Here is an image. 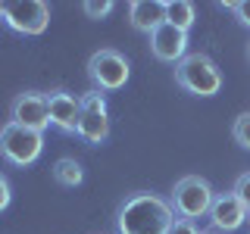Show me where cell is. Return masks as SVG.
<instances>
[{
  "label": "cell",
  "instance_id": "9",
  "mask_svg": "<svg viewBox=\"0 0 250 234\" xmlns=\"http://www.w3.org/2000/svg\"><path fill=\"white\" fill-rule=\"evenodd\" d=\"M150 53L160 62H175L178 66V62L188 57V31L163 22V25L150 35Z\"/></svg>",
  "mask_w": 250,
  "mask_h": 234
},
{
  "label": "cell",
  "instance_id": "1",
  "mask_svg": "<svg viewBox=\"0 0 250 234\" xmlns=\"http://www.w3.org/2000/svg\"><path fill=\"white\" fill-rule=\"evenodd\" d=\"M175 213L156 194H131L116 213L119 234H169Z\"/></svg>",
  "mask_w": 250,
  "mask_h": 234
},
{
  "label": "cell",
  "instance_id": "17",
  "mask_svg": "<svg viewBox=\"0 0 250 234\" xmlns=\"http://www.w3.org/2000/svg\"><path fill=\"white\" fill-rule=\"evenodd\" d=\"M234 197H238L241 203H244V209L250 213V172H244V175H238V181H234Z\"/></svg>",
  "mask_w": 250,
  "mask_h": 234
},
{
  "label": "cell",
  "instance_id": "21",
  "mask_svg": "<svg viewBox=\"0 0 250 234\" xmlns=\"http://www.w3.org/2000/svg\"><path fill=\"white\" fill-rule=\"evenodd\" d=\"M3 13H6V3H0V19H3Z\"/></svg>",
  "mask_w": 250,
  "mask_h": 234
},
{
  "label": "cell",
  "instance_id": "18",
  "mask_svg": "<svg viewBox=\"0 0 250 234\" xmlns=\"http://www.w3.org/2000/svg\"><path fill=\"white\" fill-rule=\"evenodd\" d=\"M225 6H229V10L238 16L241 25H247V28H250V0H241V3H225Z\"/></svg>",
  "mask_w": 250,
  "mask_h": 234
},
{
  "label": "cell",
  "instance_id": "19",
  "mask_svg": "<svg viewBox=\"0 0 250 234\" xmlns=\"http://www.w3.org/2000/svg\"><path fill=\"white\" fill-rule=\"evenodd\" d=\"M169 234H200V231H197V225H194L191 218H175Z\"/></svg>",
  "mask_w": 250,
  "mask_h": 234
},
{
  "label": "cell",
  "instance_id": "3",
  "mask_svg": "<svg viewBox=\"0 0 250 234\" xmlns=\"http://www.w3.org/2000/svg\"><path fill=\"white\" fill-rule=\"evenodd\" d=\"M213 187H209L207 178L200 175H185L182 181H175V187H172V213H175L178 218H200V215H209V206H213Z\"/></svg>",
  "mask_w": 250,
  "mask_h": 234
},
{
  "label": "cell",
  "instance_id": "10",
  "mask_svg": "<svg viewBox=\"0 0 250 234\" xmlns=\"http://www.w3.org/2000/svg\"><path fill=\"white\" fill-rule=\"evenodd\" d=\"M47 113H50V125H57L66 135H78V116H82V106H78V97L69 91H50L47 94Z\"/></svg>",
  "mask_w": 250,
  "mask_h": 234
},
{
  "label": "cell",
  "instance_id": "13",
  "mask_svg": "<svg viewBox=\"0 0 250 234\" xmlns=\"http://www.w3.org/2000/svg\"><path fill=\"white\" fill-rule=\"evenodd\" d=\"M194 19H197L194 3H188V0H166V22H169V25L188 31L194 25Z\"/></svg>",
  "mask_w": 250,
  "mask_h": 234
},
{
  "label": "cell",
  "instance_id": "22",
  "mask_svg": "<svg viewBox=\"0 0 250 234\" xmlns=\"http://www.w3.org/2000/svg\"><path fill=\"white\" fill-rule=\"evenodd\" d=\"M200 234H219V231H200Z\"/></svg>",
  "mask_w": 250,
  "mask_h": 234
},
{
  "label": "cell",
  "instance_id": "14",
  "mask_svg": "<svg viewBox=\"0 0 250 234\" xmlns=\"http://www.w3.org/2000/svg\"><path fill=\"white\" fill-rule=\"evenodd\" d=\"M53 181L62 184V187H78L84 181V172H82V166H78L75 159L62 156V159L53 162Z\"/></svg>",
  "mask_w": 250,
  "mask_h": 234
},
{
  "label": "cell",
  "instance_id": "16",
  "mask_svg": "<svg viewBox=\"0 0 250 234\" xmlns=\"http://www.w3.org/2000/svg\"><path fill=\"white\" fill-rule=\"evenodd\" d=\"M109 13H113V0H88L84 3V16L88 19H104Z\"/></svg>",
  "mask_w": 250,
  "mask_h": 234
},
{
  "label": "cell",
  "instance_id": "2",
  "mask_svg": "<svg viewBox=\"0 0 250 234\" xmlns=\"http://www.w3.org/2000/svg\"><path fill=\"white\" fill-rule=\"evenodd\" d=\"M175 84L194 97H213L222 91V72L207 53H188L175 66Z\"/></svg>",
  "mask_w": 250,
  "mask_h": 234
},
{
  "label": "cell",
  "instance_id": "20",
  "mask_svg": "<svg viewBox=\"0 0 250 234\" xmlns=\"http://www.w3.org/2000/svg\"><path fill=\"white\" fill-rule=\"evenodd\" d=\"M10 200H13V191H10V181H6V175L0 172V213H3L6 206H10Z\"/></svg>",
  "mask_w": 250,
  "mask_h": 234
},
{
  "label": "cell",
  "instance_id": "5",
  "mask_svg": "<svg viewBox=\"0 0 250 234\" xmlns=\"http://www.w3.org/2000/svg\"><path fill=\"white\" fill-rule=\"evenodd\" d=\"M128 59L113 47H100L88 59V75L94 81V91H119L128 81Z\"/></svg>",
  "mask_w": 250,
  "mask_h": 234
},
{
  "label": "cell",
  "instance_id": "23",
  "mask_svg": "<svg viewBox=\"0 0 250 234\" xmlns=\"http://www.w3.org/2000/svg\"><path fill=\"white\" fill-rule=\"evenodd\" d=\"M247 57H250V47H247Z\"/></svg>",
  "mask_w": 250,
  "mask_h": 234
},
{
  "label": "cell",
  "instance_id": "15",
  "mask_svg": "<svg viewBox=\"0 0 250 234\" xmlns=\"http://www.w3.org/2000/svg\"><path fill=\"white\" fill-rule=\"evenodd\" d=\"M231 137L238 140L244 150H250V113H241L231 125Z\"/></svg>",
  "mask_w": 250,
  "mask_h": 234
},
{
  "label": "cell",
  "instance_id": "11",
  "mask_svg": "<svg viewBox=\"0 0 250 234\" xmlns=\"http://www.w3.org/2000/svg\"><path fill=\"white\" fill-rule=\"evenodd\" d=\"M209 222H213V231H238L241 225L247 222V209H244V203L234 197V191L216 194V197H213Z\"/></svg>",
  "mask_w": 250,
  "mask_h": 234
},
{
  "label": "cell",
  "instance_id": "7",
  "mask_svg": "<svg viewBox=\"0 0 250 234\" xmlns=\"http://www.w3.org/2000/svg\"><path fill=\"white\" fill-rule=\"evenodd\" d=\"M3 22L19 35H44L50 22V6L44 0H16V3H6Z\"/></svg>",
  "mask_w": 250,
  "mask_h": 234
},
{
  "label": "cell",
  "instance_id": "6",
  "mask_svg": "<svg viewBox=\"0 0 250 234\" xmlns=\"http://www.w3.org/2000/svg\"><path fill=\"white\" fill-rule=\"evenodd\" d=\"M82 116H78V137L88 144H104L109 137V113H106V100L100 91H88L78 97Z\"/></svg>",
  "mask_w": 250,
  "mask_h": 234
},
{
  "label": "cell",
  "instance_id": "8",
  "mask_svg": "<svg viewBox=\"0 0 250 234\" xmlns=\"http://www.w3.org/2000/svg\"><path fill=\"white\" fill-rule=\"evenodd\" d=\"M10 122L25 125L31 131H44L50 125V113H47V94L41 91H22L10 103Z\"/></svg>",
  "mask_w": 250,
  "mask_h": 234
},
{
  "label": "cell",
  "instance_id": "12",
  "mask_svg": "<svg viewBox=\"0 0 250 234\" xmlns=\"http://www.w3.org/2000/svg\"><path fill=\"white\" fill-rule=\"evenodd\" d=\"M166 22V0H135L128 3V25L135 31L153 35Z\"/></svg>",
  "mask_w": 250,
  "mask_h": 234
},
{
  "label": "cell",
  "instance_id": "4",
  "mask_svg": "<svg viewBox=\"0 0 250 234\" xmlns=\"http://www.w3.org/2000/svg\"><path fill=\"white\" fill-rule=\"evenodd\" d=\"M44 150V137L41 131H31L25 125L6 122L0 128V156L13 166H31Z\"/></svg>",
  "mask_w": 250,
  "mask_h": 234
}]
</instances>
